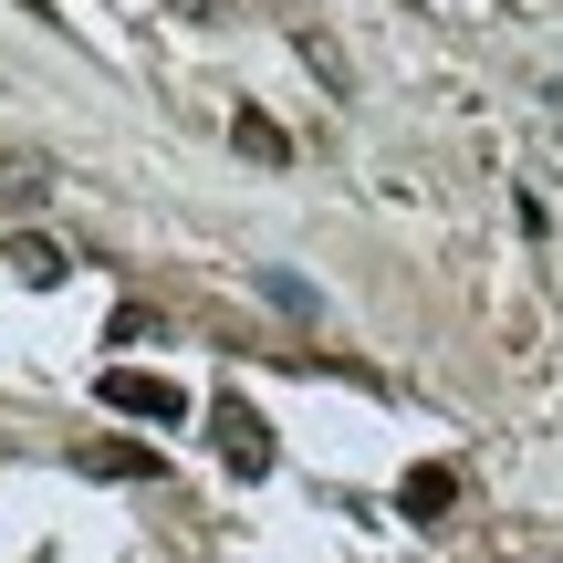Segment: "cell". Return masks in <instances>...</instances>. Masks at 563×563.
Wrapping results in <instances>:
<instances>
[{
    "label": "cell",
    "mask_w": 563,
    "mask_h": 563,
    "mask_svg": "<svg viewBox=\"0 0 563 563\" xmlns=\"http://www.w3.org/2000/svg\"><path fill=\"white\" fill-rule=\"evenodd\" d=\"M0 262H11V282H32V292H53V282L74 272V262H63V241H53V230H21V241H0Z\"/></svg>",
    "instance_id": "4"
},
{
    "label": "cell",
    "mask_w": 563,
    "mask_h": 563,
    "mask_svg": "<svg viewBox=\"0 0 563 563\" xmlns=\"http://www.w3.org/2000/svg\"><path fill=\"white\" fill-rule=\"evenodd\" d=\"M95 397L115 407V418H146V428H178V418H188V386L157 376V365H104Z\"/></svg>",
    "instance_id": "1"
},
{
    "label": "cell",
    "mask_w": 563,
    "mask_h": 563,
    "mask_svg": "<svg viewBox=\"0 0 563 563\" xmlns=\"http://www.w3.org/2000/svg\"><path fill=\"white\" fill-rule=\"evenodd\" d=\"M84 481H157V449H136V439H95V449H84Z\"/></svg>",
    "instance_id": "6"
},
{
    "label": "cell",
    "mask_w": 563,
    "mask_h": 563,
    "mask_svg": "<svg viewBox=\"0 0 563 563\" xmlns=\"http://www.w3.org/2000/svg\"><path fill=\"white\" fill-rule=\"evenodd\" d=\"M230 146H241L251 167H292V136H282L262 104H241V115H230Z\"/></svg>",
    "instance_id": "5"
},
{
    "label": "cell",
    "mask_w": 563,
    "mask_h": 563,
    "mask_svg": "<svg viewBox=\"0 0 563 563\" xmlns=\"http://www.w3.org/2000/svg\"><path fill=\"white\" fill-rule=\"evenodd\" d=\"M209 449H220L241 481H262V470H272V418L251 397H220V407H209Z\"/></svg>",
    "instance_id": "2"
},
{
    "label": "cell",
    "mask_w": 563,
    "mask_h": 563,
    "mask_svg": "<svg viewBox=\"0 0 563 563\" xmlns=\"http://www.w3.org/2000/svg\"><path fill=\"white\" fill-rule=\"evenodd\" d=\"M460 501H470V481H460V470H449V460H418V470H407V481H397V511H407V522H418V532L460 522Z\"/></svg>",
    "instance_id": "3"
}]
</instances>
